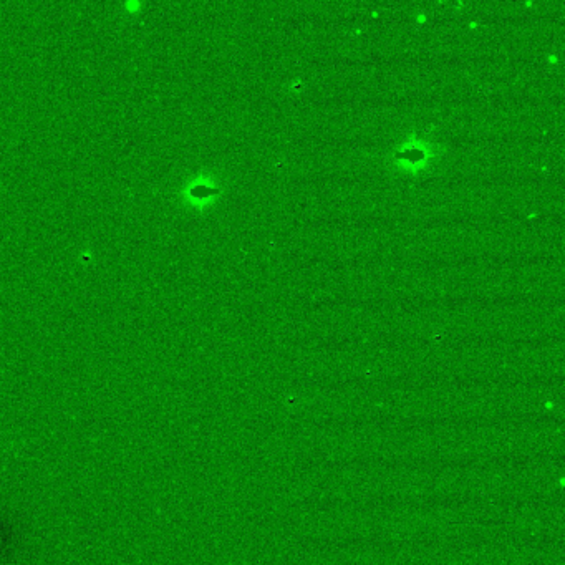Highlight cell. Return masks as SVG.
Returning <instances> with one entry per match:
<instances>
[{
	"label": "cell",
	"instance_id": "7a4b0ae2",
	"mask_svg": "<svg viewBox=\"0 0 565 565\" xmlns=\"http://www.w3.org/2000/svg\"><path fill=\"white\" fill-rule=\"evenodd\" d=\"M549 453L536 454V456H521V458H493L488 461H479V459H468V461H446V459H377V458H353L345 459V461H337V463H324L322 468L339 469L345 466H383V468H459V469H484L488 466H508V464H516V466H526L529 463H537V461H546L551 459Z\"/></svg>",
	"mask_w": 565,
	"mask_h": 565
},
{
	"label": "cell",
	"instance_id": "6da1fadb",
	"mask_svg": "<svg viewBox=\"0 0 565 565\" xmlns=\"http://www.w3.org/2000/svg\"><path fill=\"white\" fill-rule=\"evenodd\" d=\"M559 423L561 418L551 415H539V413H527V415H506L496 416V418H488V416H479V418H438V420H401V418H353V420H325L324 423H310L315 428H327V426H335V428H347V426L360 425H377V426H400L403 430H418V428H433V426L446 425H499V423Z\"/></svg>",
	"mask_w": 565,
	"mask_h": 565
}]
</instances>
